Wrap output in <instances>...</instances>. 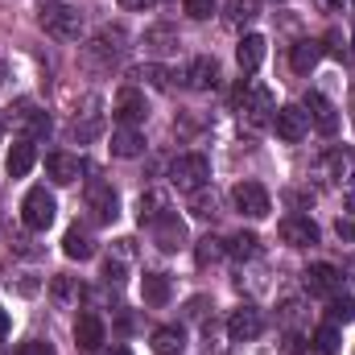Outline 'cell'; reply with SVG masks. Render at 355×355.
Wrapping results in <instances>:
<instances>
[{"label":"cell","mask_w":355,"mask_h":355,"mask_svg":"<svg viewBox=\"0 0 355 355\" xmlns=\"http://www.w3.org/2000/svg\"><path fill=\"white\" fill-rule=\"evenodd\" d=\"M37 21H42V29H46L50 37H58V42H79V37H83V12H79L75 4H67V0H46L42 12H37Z\"/></svg>","instance_id":"6da1fadb"},{"label":"cell","mask_w":355,"mask_h":355,"mask_svg":"<svg viewBox=\"0 0 355 355\" xmlns=\"http://www.w3.org/2000/svg\"><path fill=\"white\" fill-rule=\"evenodd\" d=\"M236 107H240V120H244L248 128H265V124H272V112H277L272 91H268L265 83H252V79L240 83V91H236Z\"/></svg>","instance_id":"7a4b0ae2"},{"label":"cell","mask_w":355,"mask_h":355,"mask_svg":"<svg viewBox=\"0 0 355 355\" xmlns=\"http://www.w3.org/2000/svg\"><path fill=\"white\" fill-rule=\"evenodd\" d=\"M120 54H124V29H112V25L99 29L87 46H83V62L95 67V71H112L120 62Z\"/></svg>","instance_id":"3957f363"},{"label":"cell","mask_w":355,"mask_h":355,"mask_svg":"<svg viewBox=\"0 0 355 355\" xmlns=\"http://www.w3.org/2000/svg\"><path fill=\"white\" fill-rule=\"evenodd\" d=\"M170 182H174L182 194H194L198 186L211 182V162L202 153H182V157L170 162Z\"/></svg>","instance_id":"277c9868"},{"label":"cell","mask_w":355,"mask_h":355,"mask_svg":"<svg viewBox=\"0 0 355 355\" xmlns=\"http://www.w3.org/2000/svg\"><path fill=\"white\" fill-rule=\"evenodd\" d=\"M4 124H8V128H17L25 141H42V137H50V116H46L42 107H33L29 99L12 103V107H8V116H4Z\"/></svg>","instance_id":"5b68a950"},{"label":"cell","mask_w":355,"mask_h":355,"mask_svg":"<svg viewBox=\"0 0 355 355\" xmlns=\"http://www.w3.org/2000/svg\"><path fill=\"white\" fill-rule=\"evenodd\" d=\"M54 215H58L54 194H50L46 186H33V190L25 194V202H21V223H25L29 232H46V227L54 223Z\"/></svg>","instance_id":"8992f818"},{"label":"cell","mask_w":355,"mask_h":355,"mask_svg":"<svg viewBox=\"0 0 355 355\" xmlns=\"http://www.w3.org/2000/svg\"><path fill=\"white\" fill-rule=\"evenodd\" d=\"M99 132H103V99H99V95H87V99H83V112L71 116V141L87 145Z\"/></svg>","instance_id":"52a82bcc"},{"label":"cell","mask_w":355,"mask_h":355,"mask_svg":"<svg viewBox=\"0 0 355 355\" xmlns=\"http://www.w3.org/2000/svg\"><path fill=\"white\" fill-rule=\"evenodd\" d=\"M87 211H91L95 223H112V219L120 215V194L112 190V182L91 178L87 182Z\"/></svg>","instance_id":"ba28073f"},{"label":"cell","mask_w":355,"mask_h":355,"mask_svg":"<svg viewBox=\"0 0 355 355\" xmlns=\"http://www.w3.org/2000/svg\"><path fill=\"white\" fill-rule=\"evenodd\" d=\"M302 112H306V120L322 132V137H335L339 132V107L327 99V95H318V91H306V99H302Z\"/></svg>","instance_id":"9c48e42d"},{"label":"cell","mask_w":355,"mask_h":355,"mask_svg":"<svg viewBox=\"0 0 355 355\" xmlns=\"http://www.w3.org/2000/svg\"><path fill=\"white\" fill-rule=\"evenodd\" d=\"M149 232H153V244L162 248V252H178V248H186V219L178 215V211H166L162 219H153L149 223Z\"/></svg>","instance_id":"30bf717a"},{"label":"cell","mask_w":355,"mask_h":355,"mask_svg":"<svg viewBox=\"0 0 355 355\" xmlns=\"http://www.w3.org/2000/svg\"><path fill=\"white\" fill-rule=\"evenodd\" d=\"M322 178L331 182V186H355V149L347 145H335V149H327V157H322Z\"/></svg>","instance_id":"8fae6325"},{"label":"cell","mask_w":355,"mask_h":355,"mask_svg":"<svg viewBox=\"0 0 355 355\" xmlns=\"http://www.w3.org/2000/svg\"><path fill=\"white\" fill-rule=\"evenodd\" d=\"M232 202H236V211L248 215V219H265L268 211H272L268 190L261 186V182H240V186L232 190Z\"/></svg>","instance_id":"7c38bea8"},{"label":"cell","mask_w":355,"mask_h":355,"mask_svg":"<svg viewBox=\"0 0 355 355\" xmlns=\"http://www.w3.org/2000/svg\"><path fill=\"white\" fill-rule=\"evenodd\" d=\"M261 331H265V314H261L257 306L232 310V318H227V339H232V343H252Z\"/></svg>","instance_id":"4fadbf2b"},{"label":"cell","mask_w":355,"mask_h":355,"mask_svg":"<svg viewBox=\"0 0 355 355\" xmlns=\"http://www.w3.org/2000/svg\"><path fill=\"white\" fill-rule=\"evenodd\" d=\"M272 132H277L281 141L297 145V141L310 132V120H306V112H302V107L285 103V107H277V112H272Z\"/></svg>","instance_id":"5bb4252c"},{"label":"cell","mask_w":355,"mask_h":355,"mask_svg":"<svg viewBox=\"0 0 355 355\" xmlns=\"http://www.w3.org/2000/svg\"><path fill=\"white\" fill-rule=\"evenodd\" d=\"M281 240L289 244V248H314L318 244V223L310 219V215H285L281 219Z\"/></svg>","instance_id":"9a60e30c"},{"label":"cell","mask_w":355,"mask_h":355,"mask_svg":"<svg viewBox=\"0 0 355 355\" xmlns=\"http://www.w3.org/2000/svg\"><path fill=\"white\" fill-rule=\"evenodd\" d=\"M116 120L120 124H145V116H149V99H145V91H137V87H124L120 95H116Z\"/></svg>","instance_id":"2e32d148"},{"label":"cell","mask_w":355,"mask_h":355,"mask_svg":"<svg viewBox=\"0 0 355 355\" xmlns=\"http://www.w3.org/2000/svg\"><path fill=\"white\" fill-rule=\"evenodd\" d=\"M83 157H75V153H50L46 157V178L54 182V186H75L79 178H83Z\"/></svg>","instance_id":"e0dca14e"},{"label":"cell","mask_w":355,"mask_h":355,"mask_svg":"<svg viewBox=\"0 0 355 355\" xmlns=\"http://www.w3.org/2000/svg\"><path fill=\"white\" fill-rule=\"evenodd\" d=\"M306 289H310L314 297H327V302H331V297L343 289V272L335 265H310L306 268Z\"/></svg>","instance_id":"ac0fdd59"},{"label":"cell","mask_w":355,"mask_h":355,"mask_svg":"<svg viewBox=\"0 0 355 355\" xmlns=\"http://www.w3.org/2000/svg\"><path fill=\"white\" fill-rule=\"evenodd\" d=\"M178 50H182V37H178L174 25H153V29H145V54H149V58H174Z\"/></svg>","instance_id":"d6986e66"},{"label":"cell","mask_w":355,"mask_h":355,"mask_svg":"<svg viewBox=\"0 0 355 355\" xmlns=\"http://www.w3.org/2000/svg\"><path fill=\"white\" fill-rule=\"evenodd\" d=\"M75 343L91 355L103 347V318H99L95 310H83V314L75 318Z\"/></svg>","instance_id":"ffe728a7"},{"label":"cell","mask_w":355,"mask_h":355,"mask_svg":"<svg viewBox=\"0 0 355 355\" xmlns=\"http://www.w3.org/2000/svg\"><path fill=\"white\" fill-rule=\"evenodd\" d=\"M145 153V132L141 128H132V124H120L116 132H112V157H141Z\"/></svg>","instance_id":"44dd1931"},{"label":"cell","mask_w":355,"mask_h":355,"mask_svg":"<svg viewBox=\"0 0 355 355\" xmlns=\"http://www.w3.org/2000/svg\"><path fill=\"white\" fill-rule=\"evenodd\" d=\"M170 211V194L166 190H157V186H149V190H141V198H137V219L149 227L153 219H162Z\"/></svg>","instance_id":"7402d4cb"},{"label":"cell","mask_w":355,"mask_h":355,"mask_svg":"<svg viewBox=\"0 0 355 355\" xmlns=\"http://www.w3.org/2000/svg\"><path fill=\"white\" fill-rule=\"evenodd\" d=\"M33 162H37V149H33V141H25V137H17L12 141V149H8V157H4V170L12 178H25L33 170Z\"/></svg>","instance_id":"603a6c76"},{"label":"cell","mask_w":355,"mask_h":355,"mask_svg":"<svg viewBox=\"0 0 355 355\" xmlns=\"http://www.w3.org/2000/svg\"><path fill=\"white\" fill-rule=\"evenodd\" d=\"M186 87L190 91H211L219 83V67H215V58H194L190 67H186Z\"/></svg>","instance_id":"cb8c5ba5"},{"label":"cell","mask_w":355,"mask_h":355,"mask_svg":"<svg viewBox=\"0 0 355 355\" xmlns=\"http://www.w3.org/2000/svg\"><path fill=\"white\" fill-rule=\"evenodd\" d=\"M236 62H240L244 75H257L261 62H265V37H261V33H248V37L240 42V50H236Z\"/></svg>","instance_id":"d4e9b609"},{"label":"cell","mask_w":355,"mask_h":355,"mask_svg":"<svg viewBox=\"0 0 355 355\" xmlns=\"http://www.w3.org/2000/svg\"><path fill=\"white\" fill-rule=\"evenodd\" d=\"M318 58H322V42H314V37H302V42L289 50V67H293L297 75H310V71L318 67Z\"/></svg>","instance_id":"484cf974"},{"label":"cell","mask_w":355,"mask_h":355,"mask_svg":"<svg viewBox=\"0 0 355 355\" xmlns=\"http://www.w3.org/2000/svg\"><path fill=\"white\" fill-rule=\"evenodd\" d=\"M62 252H67L71 261H91V257H95V236H91L87 227L75 223V227L62 236Z\"/></svg>","instance_id":"4316f807"},{"label":"cell","mask_w":355,"mask_h":355,"mask_svg":"<svg viewBox=\"0 0 355 355\" xmlns=\"http://www.w3.org/2000/svg\"><path fill=\"white\" fill-rule=\"evenodd\" d=\"M141 293H145V302H149V306H166L174 289H170V277H166V272H145Z\"/></svg>","instance_id":"83f0119b"},{"label":"cell","mask_w":355,"mask_h":355,"mask_svg":"<svg viewBox=\"0 0 355 355\" xmlns=\"http://www.w3.org/2000/svg\"><path fill=\"white\" fill-rule=\"evenodd\" d=\"M182 347H186L182 327H157L153 331V352L157 355H182Z\"/></svg>","instance_id":"f1b7e54d"},{"label":"cell","mask_w":355,"mask_h":355,"mask_svg":"<svg viewBox=\"0 0 355 355\" xmlns=\"http://www.w3.org/2000/svg\"><path fill=\"white\" fill-rule=\"evenodd\" d=\"M190 211H194L198 219H215V215H219V194L211 190V182L190 194Z\"/></svg>","instance_id":"f546056e"},{"label":"cell","mask_w":355,"mask_h":355,"mask_svg":"<svg viewBox=\"0 0 355 355\" xmlns=\"http://www.w3.org/2000/svg\"><path fill=\"white\" fill-rule=\"evenodd\" d=\"M327 322H335V327H347L355 322V297L347 289H339L335 297H331V310H327Z\"/></svg>","instance_id":"4dcf8cb0"},{"label":"cell","mask_w":355,"mask_h":355,"mask_svg":"<svg viewBox=\"0 0 355 355\" xmlns=\"http://www.w3.org/2000/svg\"><path fill=\"white\" fill-rule=\"evenodd\" d=\"M227 252H232L236 261H257V257H261V240H257L252 232H240V236L227 240Z\"/></svg>","instance_id":"1f68e13d"},{"label":"cell","mask_w":355,"mask_h":355,"mask_svg":"<svg viewBox=\"0 0 355 355\" xmlns=\"http://www.w3.org/2000/svg\"><path fill=\"white\" fill-rule=\"evenodd\" d=\"M50 293H54V302H58V306H79V297H83V285H79L75 277H54Z\"/></svg>","instance_id":"d6a6232c"},{"label":"cell","mask_w":355,"mask_h":355,"mask_svg":"<svg viewBox=\"0 0 355 355\" xmlns=\"http://www.w3.org/2000/svg\"><path fill=\"white\" fill-rule=\"evenodd\" d=\"M261 17V0H227V21L240 29V25H252Z\"/></svg>","instance_id":"836d02e7"},{"label":"cell","mask_w":355,"mask_h":355,"mask_svg":"<svg viewBox=\"0 0 355 355\" xmlns=\"http://www.w3.org/2000/svg\"><path fill=\"white\" fill-rule=\"evenodd\" d=\"M310 343H314V352L335 355V352H339V343H343V331H339L335 322H322V327L314 331V339H310Z\"/></svg>","instance_id":"e575fe53"},{"label":"cell","mask_w":355,"mask_h":355,"mask_svg":"<svg viewBox=\"0 0 355 355\" xmlns=\"http://www.w3.org/2000/svg\"><path fill=\"white\" fill-rule=\"evenodd\" d=\"M223 257H227V244H223L219 236H202L198 248H194V261H198V265H215V261H223Z\"/></svg>","instance_id":"d590c367"},{"label":"cell","mask_w":355,"mask_h":355,"mask_svg":"<svg viewBox=\"0 0 355 355\" xmlns=\"http://www.w3.org/2000/svg\"><path fill=\"white\" fill-rule=\"evenodd\" d=\"M141 79H145L149 87H157V91H170L178 75L170 71V67H162V62H149V67H141Z\"/></svg>","instance_id":"8d00e7d4"},{"label":"cell","mask_w":355,"mask_h":355,"mask_svg":"<svg viewBox=\"0 0 355 355\" xmlns=\"http://www.w3.org/2000/svg\"><path fill=\"white\" fill-rule=\"evenodd\" d=\"M182 8H186V17H194V21H207V17L219 8V0H182Z\"/></svg>","instance_id":"74e56055"},{"label":"cell","mask_w":355,"mask_h":355,"mask_svg":"<svg viewBox=\"0 0 355 355\" xmlns=\"http://www.w3.org/2000/svg\"><path fill=\"white\" fill-rule=\"evenodd\" d=\"M132 244H137V240H128V236H124V240H116V244H112V265H128V261H132V257H137V248H132Z\"/></svg>","instance_id":"f35d334b"},{"label":"cell","mask_w":355,"mask_h":355,"mask_svg":"<svg viewBox=\"0 0 355 355\" xmlns=\"http://www.w3.org/2000/svg\"><path fill=\"white\" fill-rule=\"evenodd\" d=\"M322 50H327V54H335V58H347V37H343L339 29H331V33L322 37Z\"/></svg>","instance_id":"ab89813d"},{"label":"cell","mask_w":355,"mask_h":355,"mask_svg":"<svg viewBox=\"0 0 355 355\" xmlns=\"http://www.w3.org/2000/svg\"><path fill=\"white\" fill-rule=\"evenodd\" d=\"M335 232H339V240H343V244H352V240H355V211H343V215L335 219Z\"/></svg>","instance_id":"60d3db41"},{"label":"cell","mask_w":355,"mask_h":355,"mask_svg":"<svg viewBox=\"0 0 355 355\" xmlns=\"http://www.w3.org/2000/svg\"><path fill=\"white\" fill-rule=\"evenodd\" d=\"M17 355H54V347H50L46 339H29V343H21Z\"/></svg>","instance_id":"b9f144b4"},{"label":"cell","mask_w":355,"mask_h":355,"mask_svg":"<svg viewBox=\"0 0 355 355\" xmlns=\"http://www.w3.org/2000/svg\"><path fill=\"white\" fill-rule=\"evenodd\" d=\"M281 322L293 331V327L302 322V302H285V314H281Z\"/></svg>","instance_id":"7bdbcfd3"},{"label":"cell","mask_w":355,"mask_h":355,"mask_svg":"<svg viewBox=\"0 0 355 355\" xmlns=\"http://www.w3.org/2000/svg\"><path fill=\"white\" fill-rule=\"evenodd\" d=\"M310 4H314L318 12H339V8H343L347 0H310Z\"/></svg>","instance_id":"ee69618b"},{"label":"cell","mask_w":355,"mask_h":355,"mask_svg":"<svg viewBox=\"0 0 355 355\" xmlns=\"http://www.w3.org/2000/svg\"><path fill=\"white\" fill-rule=\"evenodd\" d=\"M95 355H132V352H128L124 343H112V347H99V352H95Z\"/></svg>","instance_id":"f6af8a7d"},{"label":"cell","mask_w":355,"mask_h":355,"mask_svg":"<svg viewBox=\"0 0 355 355\" xmlns=\"http://www.w3.org/2000/svg\"><path fill=\"white\" fill-rule=\"evenodd\" d=\"M120 4H124V8H137V12H141V8H153L157 0H120Z\"/></svg>","instance_id":"bcb514c9"},{"label":"cell","mask_w":355,"mask_h":355,"mask_svg":"<svg viewBox=\"0 0 355 355\" xmlns=\"http://www.w3.org/2000/svg\"><path fill=\"white\" fill-rule=\"evenodd\" d=\"M4 335H8V314L0 310V339H4Z\"/></svg>","instance_id":"7dc6e473"},{"label":"cell","mask_w":355,"mask_h":355,"mask_svg":"<svg viewBox=\"0 0 355 355\" xmlns=\"http://www.w3.org/2000/svg\"><path fill=\"white\" fill-rule=\"evenodd\" d=\"M4 79H8V71H4V62H0V87H4Z\"/></svg>","instance_id":"c3c4849f"}]
</instances>
